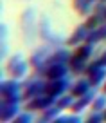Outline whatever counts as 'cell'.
I'll use <instances>...</instances> for the list:
<instances>
[{
  "mask_svg": "<svg viewBox=\"0 0 106 123\" xmlns=\"http://www.w3.org/2000/svg\"><path fill=\"white\" fill-rule=\"evenodd\" d=\"M0 94H2V100L20 103V101H23V83L20 80H16V78H13V80H2V83H0Z\"/></svg>",
  "mask_w": 106,
  "mask_h": 123,
  "instance_id": "obj_1",
  "label": "cell"
},
{
  "mask_svg": "<svg viewBox=\"0 0 106 123\" xmlns=\"http://www.w3.org/2000/svg\"><path fill=\"white\" fill-rule=\"evenodd\" d=\"M38 35H40L42 40H45V42L50 43V45H54V43H56V45H61V43L65 42L63 36L52 31L49 16H42V18H40V22H38Z\"/></svg>",
  "mask_w": 106,
  "mask_h": 123,
  "instance_id": "obj_2",
  "label": "cell"
},
{
  "mask_svg": "<svg viewBox=\"0 0 106 123\" xmlns=\"http://www.w3.org/2000/svg\"><path fill=\"white\" fill-rule=\"evenodd\" d=\"M45 87H47V78L43 80L42 76H32L23 83V101L31 100L34 96H40V94H45Z\"/></svg>",
  "mask_w": 106,
  "mask_h": 123,
  "instance_id": "obj_3",
  "label": "cell"
},
{
  "mask_svg": "<svg viewBox=\"0 0 106 123\" xmlns=\"http://www.w3.org/2000/svg\"><path fill=\"white\" fill-rule=\"evenodd\" d=\"M86 78L90 80L92 87H101V85H104V81H106V67L99 62V58L94 60L92 63H88Z\"/></svg>",
  "mask_w": 106,
  "mask_h": 123,
  "instance_id": "obj_4",
  "label": "cell"
},
{
  "mask_svg": "<svg viewBox=\"0 0 106 123\" xmlns=\"http://www.w3.org/2000/svg\"><path fill=\"white\" fill-rule=\"evenodd\" d=\"M70 87H72V81H70L68 76L58 78V80H47L45 94H49V96H52V98L58 100L61 94H65L67 91H70Z\"/></svg>",
  "mask_w": 106,
  "mask_h": 123,
  "instance_id": "obj_5",
  "label": "cell"
},
{
  "mask_svg": "<svg viewBox=\"0 0 106 123\" xmlns=\"http://www.w3.org/2000/svg\"><path fill=\"white\" fill-rule=\"evenodd\" d=\"M22 27L27 36V42H32V38L38 35V25H36V13L32 7L25 9L22 15Z\"/></svg>",
  "mask_w": 106,
  "mask_h": 123,
  "instance_id": "obj_6",
  "label": "cell"
},
{
  "mask_svg": "<svg viewBox=\"0 0 106 123\" xmlns=\"http://www.w3.org/2000/svg\"><path fill=\"white\" fill-rule=\"evenodd\" d=\"M52 51H54V49L50 47V43H49V45L38 47V49L31 54V60H29V62H31V67H34V71H36V69H40V67L47 65V62H49Z\"/></svg>",
  "mask_w": 106,
  "mask_h": 123,
  "instance_id": "obj_7",
  "label": "cell"
},
{
  "mask_svg": "<svg viewBox=\"0 0 106 123\" xmlns=\"http://www.w3.org/2000/svg\"><path fill=\"white\" fill-rule=\"evenodd\" d=\"M56 103V98L49 96V94H40V96H34L31 100H25V111H45L47 107Z\"/></svg>",
  "mask_w": 106,
  "mask_h": 123,
  "instance_id": "obj_8",
  "label": "cell"
},
{
  "mask_svg": "<svg viewBox=\"0 0 106 123\" xmlns=\"http://www.w3.org/2000/svg\"><path fill=\"white\" fill-rule=\"evenodd\" d=\"M20 112H22L20 111V103L2 100V103H0V119L2 121H15V118Z\"/></svg>",
  "mask_w": 106,
  "mask_h": 123,
  "instance_id": "obj_9",
  "label": "cell"
},
{
  "mask_svg": "<svg viewBox=\"0 0 106 123\" xmlns=\"http://www.w3.org/2000/svg\"><path fill=\"white\" fill-rule=\"evenodd\" d=\"M95 96H97V87H92L88 92H85L83 96L76 98V101H74V105H72V109H70V111L81 114L86 107H90V105H92V101H94Z\"/></svg>",
  "mask_w": 106,
  "mask_h": 123,
  "instance_id": "obj_10",
  "label": "cell"
},
{
  "mask_svg": "<svg viewBox=\"0 0 106 123\" xmlns=\"http://www.w3.org/2000/svg\"><path fill=\"white\" fill-rule=\"evenodd\" d=\"M88 33H90V29H88L85 24H81V25H77L76 29H74L72 35L65 40V43H67L68 47H77V45H81L83 42H86Z\"/></svg>",
  "mask_w": 106,
  "mask_h": 123,
  "instance_id": "obj_11",
  "label": "cell"
},
{
  "mask_svg": "<svg viewBox=\"0 0 106 123\" xmlns=\"http://www.w3.org/2000/svg\"><path fill=\"white\" fill-rule=\"evenodd\" d=\"M70 58H72V53H70L67 47L58 45V47H54L52 54H50L49 62H47V65H50V63H68Z\"/></svg>",
  "mask_w": 106,
  "mask_h": 123,
  "instance_id": "obj_12",
  "label": "cell"
},
{
  "mask_svg": "<svg viewBox=\"0 0 106 123\" xmlns=\"http://www.w3.org/2000/svg\"><path fill=\"white\" fill-rule=\"evenodd\" d=\"M86 67H88V60L77 56V54H72V58L68 60V69H70V73H74V74L86 73Z\"/></svg>",
  "mask_w": 106,
  "mask_h": 123,
  "instance_id": "obj_13",
  "label": "cell"
},
{
  "mask_svg": "<svg viewBox=\"0 0 106 123\" xmlns=\"http://www.w3.org/2000/svg\"><path fill=\"white\" fill-rule=\"evenodd\" d=\"M90 89H92L90 80H88V78H81V80H77V81H74V83H72L70 92H72L76 98H79V96H83L85 92H88Z\"/></svg>",
  "mask_w": 106,
  "mask_h": 123,
  "instance_id": "obj_14",
  "label": "cell"
},
{
  "mask_svg": "<svg viewBox=\"0 0 106 123\" xmlns=\"http://www.w3.org/2000/svg\"><path fill=\"white\" fill-rule=\"evenodd\" d=\"M29 67H31V62L23 60V62H20L18 65H15L13 69H9V73H11V76L16 78V80H23V78L29 76Z\"/></svg>",
  "mask_w": 106,
  "mask_h": 123,
  "instance_id": "obj_15",
  "label": "cell"
},
{
  "mask_svg": "<svg viewBox=\"0 0 106 123\" xmlns=\"http://www.w3.org/2000/svg\"><path fill=\"white\" fill-rule=\"evenodd\" d=\"M102 40H106V22L101 24L97 29H92L90 33H88L86 42H90V43H99V42H102Z\"/></svg>",
  "mask_w": 106,
  "mask_h": 123,
  "instance_id": "obj_16",
  "label": "cell"
},
{
  "mask_svg": "<svg viewBox=\"0 0 106 123\" xmlns=\"http://www.w3.org/2000/svg\"><path fill=\"white\" fill-rule=\"evenodd\" d=\"M63 112V109L58 107L56 103L47 107L45 111H42V116H40V121H56V118Z\"/></svg>",
  "mask_w": 106,
  "mask_h": 123,
  "instance_id": "obj_17",
  "label": "cell"
},
{
  "mask_svg": "<svg viewBox=\"0 0 106 123\" xmlns=\"http://www.w3.org/2000/svg\"><path fill=\"white\" fill-rule=\"evenodd\" d=\"M72 6L79 15H85V16H88L92 11H94V4H92L90 0H74Z\"/></svg>",
  "mask_w": 106,
  "mask_h": 123,
  "instance_id": "obj_18",
  "label": "cell"
},
{
  "mask_svg": "<svg viewBox=\"0 0 106 123\" xmlns=\"http://www.w3.org/2000/svg\"><path fill=\"white\" fill-rule=\"evenodd\" d=\"M94 51H95V43L83 42L81 45H77V49H76V53H74V54H77V56L85 58V60H90L92 54H94Z\"/></svg>",
  "mask_w": 106,
  "mask_h": 123,
  "instance_id": "obj_19",
  "label": "cell"
},
{
  "mask_svg": "<svg viewBox=\"0 0 106 123\" xmlns=\"http://www.w3.org/2000/svg\"><path fill=\"white\" fill-rule=\"evenodd\" d=\"M106 22V18H104V15H99V13H90V15L86 16V20H85V25L88 27V29H97L101 24H104Z\"/></svg>",
  "mask_w": 106,
  "mask_h": 123,
  "instance_id": "obj_20",
  "label": "cell"
},
{
  "mask_svg": "<svg viewBox=\"0 0 106 123\" xmlns=\"http://www.w3.org/2000/svg\"><path fill=\"white\" fill-rule=\"evenodd\" d=\"M74 101H76V96H74L72 92H68V94H61V96L58 98L56 105H58V107H61L63 111H67V109H72Z\"/></svg>",
  "mask_w": 106,
  "mask_h": 123,
  "instance_id": "obj_21",
  "label": "cell"
},
{
  "mask_svg": "<svg viewBox=\"0 0 106 123\" xmlns=\"http://www.w3.org/2000/svg\"><path fill=\"white\" fill-rule=\"evenodd\" d=\"M83 118L77 112H72V114H59L56 118V123H81Z\"/></svg>",
  "mask_w": 106,
  "mask_h": 123,
  "instance_id": "obj_22",
  "label": "cell"
},
{
  "mask_svg": "<svg viewBox=\"0 0 106 123\" xmlns=\"http://www.w3.org/2000/svg\"><path fill=\"white\" fill-rule=\"evenodd\" d=\"M90 107H92V111H104L106 109V92L104 94H97Z\"/></svg>",
  "mask_w": 106,
  "mask_h": 123,
  "instance_id": "obj_23",
  "label": "cell"
},
{
  "mask_svg": "<svg viewBox=\"0 0 106 123\" xmlns=\"http://www.w3.org/2000/svg\"><path fill=\"white\" fill-rule=\"evenodd\" d=\"M23 60H25L23 53H15V54H11V56H9V60H7V71L13 69L15 65H18L20 62H23Z\"/></svg>",
  "mask_w": 106,
  "mask_h": 123,
  "instance_id": "obj_24",
  "label": "cell"
},
{
  "mask_svg": "<svg viewBox=\"0 0 106 123\" xmlns=\"http://www.w3.org/2000/svg\"><path fill=\"white\" fill-rule=\"evenodd\" d=\"M16 123H31L34 121V116H32V111H25V112H20L18 116L15 118Z\"/></svg>",
  "mask_w": 106,
  "mask_h": 123,
  "instance_id": "obj_25",
  "label": "cell"
},
{
  "mask_svg": "<svg viewBox=\"0 0 106 123\" xmlns=\"http://www.w3.org/2000/svg\"><path fill=\"white\" fill-rule=\"evenodd\" d=\"M86 121L88 123H101V121H104V112H102V111H94L86 118Z\"/></svg>",
  "mask_w": 106,
  "mask_h": 123,
  "instance_id": "obj_26",
  "label": "cell"
},
{
  "mask_svg": "<svg viewBox=\"0 0 106 123\" xmlns=\"http://www.w3.org/2000/svg\"><path fill=\"white\" fill-rule=\"evenodd\" d=\"M9 56V45H7V40H2V58H7Z\"/></svg>",
  "mask_w": 106,
  "mask_h": 123,
  "instance_id": "obj_27",
  "label": "cell"
},
{
  "mask_svg": "<svg viewBox=\"0 0 106 123\" xmlns=\"http://www.w3.org/2000/svg\"><path fill=\"white\" fill-rule=\"evenodd\" d=\"M7 36H9V29L5 24H2V40H7Z\"/></svg>",
  "mask_w": 106,
  "mask_h": 123,
  "instance_id": "obj_28",
  "label": "cell"
},
{
  "mask_svg": "<svg viewBox=\"0 0 106 123\" xmlns=\"http://www.w3.org/2000/svg\"><path fill=\"white\" fill-rule=\"evenodd\" d=\"M99 62H101L102 65H104V67H106V49H104V51H102V54H101V56H99Z\"/></svg>",
  "mask_w": 106,
  "mask_h": 123,
  "instance_id": "obj_29",
  "label": "cell"
},
{
  "mask_svg": "<svg viewBox=\"0 0 106 123\" xmlns=\"http://www.w3.org/2000/svg\"><path fill=\"white\" fill-rule=\"evenodd\" d=\"M102 112H104V121H106V109H104V111H102Z\"/></svg>",
  "mask_w": 106,
  "mask_h": 123,
  "instance_id": "obj_30",
  "label": "cell"
},
{
  "mask_svg": "<svg viewBox=\"0 0 106 123\" xmlns=\"http://www.w3.org/2000/svg\"><path fill=\"white\" fill-rule=\"evenodd\" d=\"M104 92H106V81H104Z\"/></svg>",
  "mask_w": 106,
  "mask_h": 123,
  "instance_id": "obj_31",
  "label": "cell"
},
{
  "mask_svg": "<svg viewBox=\"0 0 106 123\" xmlns=\"http://www.w3.org/2000/svg\"><path fill=\"white\" fill-rule=\"evenodd\" d=\"M104 18H106V9H104Z\"/></svg>",
  "mask_w": 106,
  "mask_h": 123,
  "instance_id": "obj_32",
  "label": "cell"
},
{
  "mask_svg": "<svg viewBox=\"0 0 106 123\" xmlns=\"http://www.w3.org/2000/svg\"><path fill=\"white\" fill-rule=\"evenodd\" d=\"M101 2H106V0H101Z\"/></svg>",
  "mask_w": 106,
  "mask_h": 123,
  "instance_id": "obj_33",
  "label": "cell"
}]
</instances>
